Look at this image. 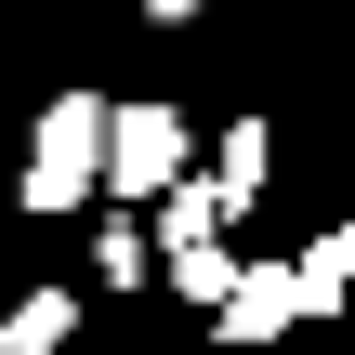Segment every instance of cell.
I'll return each mask as SVG.
<instances>
[{
	"label": "cell",
	"instance_id": "cell-1",
	"mask_svg": "<svg viewBox=\"0 0 355 355\" xmlns=\"http://www.w3.org/2000/svg\"><path fill=\"white\" fill-rule=\"evenodd\" d=\"M145 263H171V290H184V303H211V290L237 277V250H224V198H211L198 171H171V184H158V237H145Z\"/></svg>",
	"mask_w": 355,
	"mask_h": 355
},
{
	"label": "cell",
	"instance_id": "cell-2",
	"mask_svg": "<svg viewBox=\"0 0 355 355\" xmlns=\"http://www.w3.org/2000/svg\"><path fill=\"white\" fill-rule=\"evenodd\" d=\"M92 158H105V92H53L40 105V145H26V211H79L92 198Z\"/></svg>",
	"mask_w": 355,
	"mask_h": 355
},
{
	"label": "cell",
	"instance_id": "cell-3",
	"mask_svg": "<svg viewBox=\"0 0 355 355\" xmlns=\"http://www.w3.org/2000/svg\"><path fill=\"white\" fill-rule=\"evenodd\" d=\"M171 171H184V119H171V105H105V158H92V184L132 211V198H158Z\"/></svg>",
	"mask_w": 355,
	"mask_h": 355
},
{
	"label": "cell",
	"instance_id": "cell-4",
	"mask_svg": "<svg viewBox=\"0 0 355 355\" xmlns=\"http://www.w3.org/2000/svg\"><path fill=\"white\" fill-rule=\"evenodd\" d=\"M211 329L250 355V343H290L303 329V303H290V263H237L224 290H211Z\"/></svg>",
	"mask_w": 355,
	"mask_h": 355
},
{
	"label": "cell",
	"instance_id": "cell-5",
	"mask_svg": "<svg viewBox=\"0 0 355 355\" xmlns=\"http://www.w3.org/2000/svg\"><path fill=\"white\" fill-rule=\"evenodd\" d=\"M263 171H277V132H263V119H237V132H224V158H211V198H224V211H250V198H263Z\"/></svg>",
	"mask_w": 355,
	"mask_h": 355
},
{
	"label": "cell",
	"instance_id": "cell-6",
	"mask_svg": "<svg viewBox=\"0 0 355 355\" xmlns=\"http://www.w3.org/2000/svg\"><path fill=\"white\" fill-rule=\"evenodd\" d=\"M343 277H355V237H343V224H329L316 250H290V303H303V316H329V303H343Z\"/></svg>",
	"mask_w": 355,
	"mask_h": 355
},
{
	"label": "cell",
	"instance_id": "cell-7",
	"mask_svg": "<svg viewBox=\"0 0 355 355\" xmlns=\"http://www.w3.org/2000/svg\"><path fill=\"white\" fill-rule=\"evenodd\" d=\"M66 329H79V303H66V290H26V303L0 316V355H66Z\"/></svg>",
	"mask_w": 355,
	"mask_h": 355
},
{
	"label": "cell",
	"instance_id": "cell-8",
	"mask_svg": "<svg viewBox=\"0 0 355 355\" xmlns=\"http://www.w3.org/2000/svg\"><path fill=\"white\" fill-rule=\"evenodd\" d=\"M145 13H158V26H184V13H198V0H145Z\"/></svg>",
	"mask_w": 355,
	"mask_h": 355
}]
</instances>
